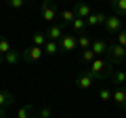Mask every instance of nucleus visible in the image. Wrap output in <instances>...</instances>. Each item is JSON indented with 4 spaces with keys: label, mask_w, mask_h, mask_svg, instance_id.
I'll use <instances>...</instances> for the list:
<instances>
[{
    "label": "nucleus",
    "mask_w": 126,
    "mask_h": 118,
    "mask_svg": "<svg viewBox=\"0 0 126 118\" xmlns=\"http://www.w3.org/2000/svg\"><path fill=\"white\" fill-rule=\"evenodd\" d=\"M72 30H74V34H84V30H86V19H80V17H76L74 19V23H72Z\"/></svg>",
    "instance_id": "obj_22"
},
{
    "label": "nucleus",
    "mask_w": 126,
    "mask_h": 118,
    "mask_svg": "<svg viewBox=\"0 0 126 118\" xmlns=\"http://www.w3.org/2000/svg\"><path fill=\"white\" fill-rule=\"evenodd\" d=\"M109 6H111L113 15H118V17H126V0H111L109 2Z\"/></svg>",
    "instance_id": "obj_13"
},
{
    "label": "nucleus",
    "mask_w": 126,
    "mask_h": 118,
    "mask_svg": "<svg viewBox=\"0 0 126 118\" xmlns=\"http://www.w3.org/2000/svg\"><path fill=\"white\" fill-rule=\"evenodd\" d=\"M32 44L44 49V44H46V34H44V32H34V34H32Z\"/></svg>",
    "instance_id": "obj_19"
},
{
    "label": "nucleus",
    "mask_w": 126,
    "mask_h": 118,
    "mask_svg": "<svg viewBox=\"0 0 126 118\" xmlns=\"http://www.w3.org/2000/svg\"><path fill=\"white\" fill-rule=\"evenodd\" d=\"M17 118H36L34 116V105L32 103H25L17 110Z\"/></svg>",
    "instance_id": "obj_17"
},
{
    "label": "nucleus",
    "mask_w": 126,
    "mask_h": 118,
    "mask_svg": "<svg viewBox=\"0 0 126 118\" xmlns=\"http://www.w3.org/2000/svg\"><path fill=\"white\" fill-rule=\"evenodd\" d=\"M0 118H9V110H4V108H0Z\"/></svg>",
    "instance_id": "obj_29"
},
{
    "label": "nucleus",
    "mask_w": 126,
    "mask_h": 118,
    "mask_svg": "<svg viewBox=\"0 0 126 118\" xmlns=\"http://www.w3.org/2000/svg\"><path fill=\"white\" fill-rule=\"evenodd\" d=\"M42 55H44V49L34 46V44L27 46L25 51H21V59H23V61H27V63H30V61H40Z\"/></svg>",
    "instance_id": "obj_6"
},
{
    "label": "nucleus",
    "mask_w": 126,
    "mask_h": 118,
    "mask_svg": "<svg viewBox=\"0 0 126 118\" xmlns=\"http://www.w3.org/2000/svg\"><path fill=\"white\" fill-rule=\"evenodd\" d=\"M15 103V95L11 91H0V108H4V110H11Z\"/></svg>",
    "instance_id": "obj_12"
},
{
    "label": "nucleus",
    "mask_w": 126,
    "mask_h": 118,
    "mask_svg": "<svg viewBox=\"0 0 126 118\" xmlns=\"http://www.w3.org/2000/svg\"><path fill=\"white\" fill-rule=\"evenodd\" d=\"M93 84H94V80L90 78L88 72H84V70L76 76V86H78V89H90Z\"/></svg>",
    "instance_id": "obj_9"
},
{
    "label": "nucleus",
    "mask_w": 126,
    "mask_h": 118,
    "mask_svg": "<svg viewBox=\"0 0 126 118\" xmlns=\"http://www.w3.org/2000/svg\"><path fill=\"white\" fill-rule=\"evenodd\" d=\"M111 80H113V84H118V86H124V84H126V72H124V70H113V74H111Z\"/></svg>",
    "instance_id": "obj_21"
},
{
    "label": "nucleus",
    "mask_w": 126,
    "mask_h": 118,
    "mask_svg": "<svg viewBox=\"0 0 126 118\" xmlns=\"http://www.w3.org/2000/svg\"><path fill=\"white\" fill-rule=\"evenodd\" d=\"M84 72H88L90 78H93L94 82L107 80V78H111V74H113V63H109L107 59L97 57L90 65H86V68H84Z\"/></svg>",
    "instance_id": "obj_1"
},
{
    "label": "nucleus",
    "mask_w": 126,
    "mask_h": 118,
    "mask_svg": "<svg viewBox=\"0 0 126 118\" xmlns=\"http://www.w3.org/2000/svg\"><path fill=\"white\" fill-rule=\"evenodd\" d=\"M44 51H46V55H57V53H59V42L46 40V44H44Z\"/></svg>",
    "instance_id": "obj_25"
},
{
    "label": "nucleus",
    "mask_w": 126,
    "mask_h": 118,
    "mask_svg": "<svg viewBox=\"0 0 126 118\" xmlns=\"http://www.w3.org/2000/svg\"><path fill=\"white\" fill-rule=\"evenodd\" d=\"M13 51V44H11V40L6 36H0V63H2V57H4L6 53H11Z\"/></svg>",
    "instance_id": "obj_16"
},
{
    "label": "nucleus",
    "mask_w": 126,
    "mask_h": 118,
    "mask_svg": "<svg viewBox=\"0 0 126 118\" xmlns=\"http://www.w3.org/2000/svg\"><path fill=\"white\" fill-rule=\"evenodd\" d=\"M124 114H126V108H124Z\"/></svg>",
    "instance_id": "obj_30"
},
{
    "label": "nucleus",
    "mask_w": 126,
    "mask_h": 118,
    "mask_svg": "<svg viewBox=\"0 0 126 118\" xmlns=\"http://www.w3.org/2000/svg\"><path fill=\"white\" fill-rule=\"evenodd\" d=\"M44 34H46V40L59 42L63 36H65V30H63V25H61V23H53V25H50V27L46 30Z\"/></svg>",
    "instance_id": "obj_7"
},
{
    "label": "nucleus",
    "mask_w": 126,
    "mask_h": 118,
    "mask_svg": "<svg viewBox=\"0 0 126 118\" xmlns=\"http://www.w3.org/2000/svg\"><path fill=\"white\" fill-rule=\"evenodd\" d=\"M99 99L101 101H111L113 99V91L109 89V86H101L99 89Z\"/></svg>",
    "instance_id": "obj_24"
},
{
    "label": "nucleus",
    "mask_w": 126,
    "mask_h": 118,
    "mask_svg": "<svg viewBox=\"0 0 126 118\" xmlns=\"http://www.w3.org/2000/svg\"><path fill=\"white\" fill-rule=\"evenodd\" d=\"M74 19H76L74 11H61V13H59V23L63 25V30H65V27H72Z\"/></svg>",
    "instance_id": "obj_14"
},
{
    "label": "nucleus",
    "mask_w": 126,
    "mask_h": 118,
    "mask_svg": "<svg viewBox=\"0 0 126 118\" xmlns=\"http://www.w3.org/2000/svg\"><path fill=\"white\" fill-rule=\"evenodd\" d=\"M111 101H116V105L122 108V110L126 108V86H118L116 91H113V99Z\"/></svg>",
    "instance_id": "obj_11"
},
{
    "label": "nucleus",
    "mask_w": 126,
    "mask_h": 118,
    "mask_svg": "<svg viewBox=\"0 0 126 118\" xmlns=\"http://www.w3.org/2000/svg\"><path fill=\"white\" fill-rule=\"evenodd\" d=\"M94 59H97V57H94V53H93L90 49H88V51H80V61H82L84 65H90Z\"/></svg>",
    "instance_id": "obj_23"
},
{
    "label": "nucleus",
    "mask_w": 126,
    "mask_h": 118,
    "mask_svg": "<svg viewBox=\"0 0 126 118\" xmlns=\"http://www.w3.org/2000/svg\"><path fill=\"white\" fill-rule=\"evenodd\" d=\"M103 30L107 34H120L122 32V19L118 15H107V19L103 23Z\"/></svg>",
    "instance_id": "obj_5"
},
{
    "label": "nucleus",
    "mask_w": 126,
    "mask_h": 118,
    "mask_svg": "<svg viewBox=\"0 0 126 118\" xmlns=\"http://www.w3.org/2000/svg\"><path fill=\"white\" fill-rule=\"evenodd\" d=\"M105 19H107V15H105L103 11H93V13H90V17L86 19V25H90V27L103 25V23H105Z\"/></svg>",
    "instance_id": "obj_8"
},
{
    "label": "nucleus",
    "mask_w": 126,
    "mask_h": 118,
    "mask_svg": "<svg viewBox=\"0 0 126 118\" xmlns=\"http://www.w3.org/2000/svg\"><path fill=\"white\" fill-rule=\"evenodd\" d=\"M116 42H118L120 46H124V49H126V30H122L120 34H116Z\"/></svg>",
    "instance_id": "obj_27"
},
{
    "label": "nucleus",
    "mask_w": 126,
    "mask_h": 118,
    "mask_svg": "<svg viewBox=\"0 0 126 118\" xmlns=\"http://www.w3.org/2000/svg\"><path fill=\"white\" fill-rule=\"evenodd\" d=\"M90 51L94 53V57H101V55L107 51V42H103V40H93V46H90Z\"/></svg>",
    "instance_id": "obj_18"
},
{
    "label": "nucleus",
    "mask_w": 126,
    "mask_h": 118,
    "mask_svg": "<svg viewBox=\"0 0 126 118\" xmlns=\"http://www.w3.org/2000/svg\"><path fill=\"white\" fill-rule=\"evenodd\" d=\"M105 55H107V61L109 63H124L126 61V49L124 46H120L118 42H111V44H107V51H105Z\"/></svg>",
    "instance_id": "obj_2"
},
{
    "label": "nucleus",
    "mask_w": 126,
    "mask_h": 118,
    "mask_svg": "<svg viewBox=\"0 0 126 118\" xmlns=\"http://www.w3.org/2000/svg\"><path fill=\"white\" fill-rule=\"evenodd\" d=\"M72 11H74V15H76V17H80V19H88L90 13H93L90 4H86V2H78V4L74 6Z\"/></svg>",
    "instance_id": "obj_10"
},
{
    "label": "nucleus",
    "mask_w": 126,
    "mask_h": 118,
    "mask_svg": "<svg viewBox=\"0 0 126 118\" xmlns=\"http://www.w3.org/2000/svg\"><path fill=\"white\" fill-rule=\"evenodd\" d=\"M78 49V36L76 34H65L59 40V53H72Z\"/></svg>",
    "instance_id": "obj_4"
},
{
    "label": "nucleus",
    "mask_w": 126,
    "mask_h": 118,
    "mask_svg": "<svg viewBox=\"0 0 126 118\" xmlns=\"http://www.w3.org/2000/svg\"><path fill=\"white\" fill-rule=\"evenodd\" d=\"M40 17L44 19V21L53 23L55 19H59V11H57V4H55L53 0H44L40 4Z\"/></svg>",
    "instance_id": "obj_3"
},
{
    "label": "nucleus",
    "mask_w": 126,
    "mask_h": 118,
    "mask_svg": "<svg viewBox=\"0 0 126 118\" xmlns=\"http://www.w3.org/2000/svg\"><path fill=\"white\" fill-rule=\"evenodd\" d=\"M19 61H21V53H19V51H15V49L2 57V63H9V65H15V63H19Z\"/></svg>",
    "instance_id": "obj_15"
},
{
    "label": "nucleus",
    "mask_w": 126,
    "mask_h": 118,
    "mask_svg": "<svg viewBox=\"0 0 126 118\" xmlns=\"http://www.w3.org/2000/svg\"><path fill=\"white\" fill-rule=\"evenodd\" d=\"M50 116H53V110L50 108H42L40 114H38V118H50Z\"/></svg>",
    "instance_id": "obj_28"
},
{
    "label": "nucleus",
    "mask_w": 126,
    "mask_h": 118,
    "mask_svg": "<svg viewBox=\"0 0 126 118\" xmlns=\"http://www.w3.org/2000/svg\"><path fill=\"white\" fill-rule=\"evenodd\" d=\"M6 6H9V9L19 11V9H23V6H25V0H9V2H6Z\"/></svg>",
    "instance_id": "obj_26"
},
{
    "label": "nucleus",
    "mask_w": 126,
    "mask_h": 118,
    "mask_svg": "<svg viewBox=\"0 0 126 118\" xmlns=\"http://www.w3.org/2000/svg\"><path fill=\"white\" fill-rule=\"evenodd\" d=\"M90 46H93V38H90L88 34L78 36V49H80V51H88Z\"/></svg>",
    "instance_id": "obj_20"
}]
</instances>
